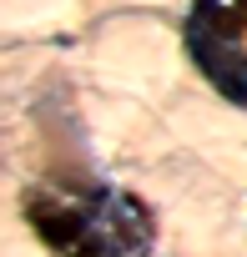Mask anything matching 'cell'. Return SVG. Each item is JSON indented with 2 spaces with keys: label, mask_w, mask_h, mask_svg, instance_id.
Returning <instances> with one entry per match:
<instances>
[{
  "label": "cell",
  "mask_w": 247,
  "mask_h": 257,
  "mask_svg": "<svg viewBox=\"0 0 247 257\" xmlns=\"http://www.w3.org/2000/svg\"><path fill=\"white\" fill-rule=\"evenodd\" d=\"M26 222L56 257H147L152 212L106 182H46L26 197Z\"/></svg>",
  "instance_id": "6da1fadb"
},
{
  "label": "cell",
  "mask_w": 247,
  "mask_h": 257,
  "mask_svg": "<svg viewBox=\"0 0 247 257\" xmlns=\"http://www.w3.org/2000/svg\"><path fill=\"white\" fill-rule=\"evenodd\" d=\"M187 51L222 96L247 101V0H192Z\"/></svg>",
  "instance_id": "7a4b0ae2"
}]
</instances>
